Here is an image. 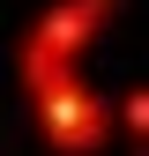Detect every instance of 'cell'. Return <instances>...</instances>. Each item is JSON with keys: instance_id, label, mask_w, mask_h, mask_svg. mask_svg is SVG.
I'll use <instances>...</instances> for the list:
<instances>
[{"instance_id": "cell-1", "label": "cell", "mask_w": 149, "mask_h": 156, "mask_svg": "<svg viewBox=\"0 0 149 156\" xmlns=\"http://www.w3.org/2000/svg\"><path fill=\"white\" fill-rule=\"evenodd\" d=\"M112 0H60V8H45L23 37V60H15V74H23V97L52 89V82H74V60H82V45H97Z\"/></svg>"}, {"instance_id": "cell-2", "label": "cell", "mask_w": 149, "mask_h": 156, "mask_svg": "<svg viewBox=\"0 0 149 156\" xmlns=\"http://www.w3.org/2000/svg\"><path fill=\"white\" fill-rule=\"evenodd\" d=\"M30 112H37V134H45L52 156H97L112 134H119L112 104H104L89 82H52V89H37Z\"/></svg>"}, {"instance_id": "cell-3", "label": "cell", "mask_w": 149, "mask_h": 156, "mask_svg": "<svg viewBox=\"0 0 149 156\" xmlns=\"http://www.w3.org/2000/svg\"><path fill=\"white\" fill-rule=\"evenodd\" d=\"M112 119L127 126V141H142V149H149V89H134V97H119V104H112Z\"/></svg>"}, {"instance_id": "cell-4", "label": "cell", "mask_w": 149, "mask_h": 156, "mask_svg": "<svg viewBox=\"0 0 149 156\" xmlns=\"http://www.w3.org/2000/svg\"><path fill=\"white\" fill-rule=\"evenodd\" d=\"M142 156H149V149H142Z\"/></svg>"}]
</instances>
